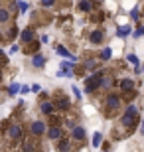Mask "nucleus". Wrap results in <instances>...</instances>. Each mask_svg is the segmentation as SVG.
<instances>
[{"label":"nucleus","mask_w":144,"mask_h":152,"mask_svg":"<svg viewBox=\"0 0 144 152\" xmlns=\"http://www.w3.org/2000/svg\"><path fill=\"white\" fill-rule=\"evenodd\" d=\"M18 91H20V83H12L10 87H8V95H16Z\"/></svg>","instance_id":"25"},{"label":"nucleus","mask_w":144,"mask_h":152,"mask_svg":"<svg viewBox=\"0 0 144 152\" xmlns=\"http://www.w3.org/2000/svg\"><path fill=\"white\" fill-rule=\"evenodd\" d=\"M140 36H144V26H138L134 30V38H140Z\"/></svg>","instance_id":"30"},{"label":"nucleus","mask_w":144,"mask_h":152,"mask_svg":"<svg viewBox=\"0 0 144 152\" xmlns=\"http://www.w3.org/2000/svg\"><path fill=\"white\" fill-rule=\"evenodd\" d=\"M101 142H103V134H101V132H95V134H93V146L95 148L101 146Z\"/></svg>","instance_id":"23"},{"label":"nucleus","mask_w":144,"mask_h":152,"mask_svg":"<svg viewBox=\"0 0 144 152\" xmlns=\"http://www.w3.org/2000/svg\"><path fill=\"white\" fill-rule=\"evenodd\" d=\"M99 59H103V61H107V59H111V50L109 48H105V50L99 53Z\"/></svg>","instance_id":"24"},{"label":"nucleus","mask_w":144,"mask_h":152,"mask_svg":"<svg viewBox=\"0 0 144 152\" xmlns=\"http://www.w3.org/2000/svg\"><path fill=\"white\" fill-rule=\"evenodd\" d=\"M140 111L136 105H128L124 111H122L121 115V121H118V126L115 129V138L116 140H121V138H124V136H128L130 132H132L134 129H136V124H138V118H140Z\"/></svg>","instance_id":"1"},{"label":"nucleus","mask_w":144,"mask_h":152,"mask_svg":"<svg viewBox=\"0 0 144 152\" xmlns=\"http://www.w3.org/2000/svg\"><path fill=\"white\" fill-rule=\"evenodd\" d=\"M30 91H32V93H42V87H39L38 83H34L32 87H30Z\"/></svg>","instance_id":"31"},{"label":"nucleus","mask_w":144,"mask_h":152,"mask_svg":"<svg viewBox=\"0 0 144 152\" xmlns=\"http://www.w3.org/2000/svg\"><path fill=\"white\" fill-rule=\"evenodd\" d=\"M73 67H75V63H73V61H63V63H61V71L57 75H59V77H63V75H65V77H71V75H73Z\"/></svg>","instance_id":"14"},{"label":"nucleus","mask_w":144,"mask_h":152,"mask_svg":"<svg viewBox=\"0 0 144 152\" xmlns=\"http://www.w3.org/2000/svg\"><path fill=\"white\" fill-rule=\"evenodd\" d=\"M56 51H57V53H59L61 57H69V59H73V61H75V57H73L71 53H69V51H67L65 48H63V45H57V48H56Z\"/></svg>","instance_id":"22"},{"label":"nucleus","mask_w":144,"mask_h":152,"mask_svg":"<svg viewBox=\"0 0 144 152\" xmlns=\"http://www.w3.org/2000/svg\"><path fill=\"white\" fill-rule=\"evenodd\" d=\"M32 65H34V67H44V65H45V57L42 56L39 51L32 56Z\"/></svg>","instance_id":"19"},{"label":"nucleus","mask_w":144,"mask_h":152,"mask_svg":"<svg viewBox=\"0 0 144 152\" xmlns=\"http://www.w3.org/2000/svg\"><path fill=\"white\" fill-rule=\"evenodd\" d=\"M0 126L4 129V140L8 148L18 146L24 138V126L16 121H6V123H0Z\"/></svg>","instance_id":"2"},{"label":"nucleus","mask_w":144,"mask_h":152,"mask_svg":"<svg viewBox=\"0 0 144 152\" xmlns=\"http://www.w3.org/2000/svg\"><path fill=\"white\" fill-rule=\"evenodd\" d=\"M38 142H36V136L28 134V136H24L22 142L18 144V148H20V152H38Z\"/></svg>","instance_id":"6"},{"label":"nucleus","mask_w":144,"mask_h":152,"mask_svg":"<svg viewBox=\"0 0 144 152\" xmlns=\"http://www.w3.org/2000/svg\"><path fill=\"white\" fill-rule=\"evenodd\" d=\"M118 87H121V91L124 93V97H128V93H134V89H136V81L130 77H124L118 81Z\"/></svg>","instance_id":"8"},{"label":"nucleus","mask_w":144,"mask_h":152,"mask_svg":"<svg viewBox=\"0 0 144 152\" xmlns=\"http://www.w3.org/2000/svg\"><path fill=\"white\" fill-rule=\"evenodd\" d=\"M103 75H105V71L103 69H99V71H95L91 77L85 81V91H87L89 95H93L95 91L99 93V89H101V81H103Z\"/></svg>","instance_id":"4"},{"label":"nucleus","mask_w":144,"mask_h":152,"mask_svg":"<svg viewBox=\"0 0 144 152\" xmlns=\"http://www.w3.org/2000/svg\"><path fill=\"white\" fill-rule=\"evenodd\" d=\"M28 8H30L28 2H24V0H20V2H18V10H20V12H26Z\"/></svg>","instance_id":"28"},{"label":"nucleus","mask_w":144,"mask_h":152,"mask_svg":"<svg viewBox=\"0 0 144 152\" xmlns=\"http://www.w3.org/2000/svg\"><path fill=\"white\" fill-rule=\"evenodd\" d=\"M56 150L57 152H71V138L61 136L59 140H57V144H56Z\"/></svg>","instance_id":"13"},{"label":"nucleus","mask_w":144,"mask_h":152,"mask_svg":"<svg viewBox=\"0 0 144 152\" xmlns=\"http://www.w3.org/2000/svg\"><path fill=\"white\" fill-rule=\"evenodd\" d=\"M130 18H132V20H136V18H138V8H134V10L130 12Z\"/></svg>","instance_id":"33"},{"label":"nucleus","mask_w":144,"mask_h":152,"mask_svg":"<svg viewBox=\"0 0 144 152\" xmlns=\"http://www.w3.org/2000/svg\"><path fill=\"white\" fill-rule=\"evenodd\" d=\"M39 111H42V115L50 117V115L56 113V105H53V101H50V99H44V101L39 103Z\"/></svg>","instance_id":"11"},{"label":"nucleus","mask_w":144,"mask_h":152,"mask_svg":"<svg viewBox=\"0 0 144 152\" xmlns=\"http://www.w3.org/2000/svg\"><path fill=\"white\" fill-rule=\"evenodd\" d=\"M83 67L87 69V71H97V59H95V57H87L83 61Z\"/></svg>","instance_id":"20"},{"label":"nucleus","mask_w":144,"mask_h":152,"mask_svg":"<svg viewBox=\"0 0 144 152\" xmlns=\"http://www.w3.org/2000/svg\"><path fill=\"white\" fill-rule=\"evenodd\" d=\"M57 0H39V4H42V8H51V6H56Z\"/></svg>","instance_id":"26"},{"label":"nucleus","mask_w":144,"mask_h":152,"mask_svg":"<svg viewBox=\"0 0 144 152\" xmlns=\"http://www.w3.org/2000/svg\"><path fill=\"white\" fill-rule=\"evenodd\" d=\"M73 95L77 97L79 101H81V91H79V87H73Z\"/></svg>","instance_id":"32"},{"label":"nucleus","mask_w":144,"mask_h":152,"mask_svg":"<svg viewBox=\"0 0 144 152\" xmlns=\"http://www.w3.org/2000/svg\"><path fill=\"white\" fill-rule=\"evenodd\" d=\"M140 132H142V134H144V121H142V123H140Z\"/></svg>","instance_id":"36"},{"label":"nucleus","mask_w":144,"mask_h":152,"mask_svg":"<svg viewBox=\"0 0 144 152\" xmlns=\"http://www.w3.org/2000/svg\"><path fill=\"white\" fill-rule=\"evenodd\" d=\"M53 105H56V111H61V113H65V111L71 109V101H69V97H67L65 93H61V91H57V93H56Z\"/></svg>","instance_id":"5"},{"label":"nucleus","mask_w":144,"mask_h":152,"mask_svg":"<svg viewBox=\"0 0 144 152\" xmlns=\"http://www.w3.org/2000/svg\"><path fill=\"white\" fill-rule=\"evenodd\" d=\"M122 109V97L118 93H107L103 103H101V111L107 118H113L116 117V113Z\"/></svg>","instance_id":"3"},{"label":"nucleus","mask_w":144,"mask_h":152,"mask_svg":"<svg viewBox=\"0 0 144 152\" xmlns=\"http://www.w3.org/2000/svg\"><path fill=\"white\" fill-rule=\"evenodd\" d=\"M45 130H48V124H45L44 121H32V124H30V134L36 136V138L44 136Z\"/></svg>","instance_id":"7"},{"label":"nucleus","mask_w":144,"mask_h":152,"mask_svg":"<svg viewBox=\"0 0 144 152\" xmlns=\"http://www.w3.org/2000/svg\"><path fill=\"white\" fill-rule=\"evenodd\" d=\"M0 75H2V73H0Z\"/></svg>","instance_id":"39"},{"label":"nucleus","mask_w":144,"mask_h":152,"mask_svg":"<svg viewBox=\"0 0 144 152\" xmlns=\"http://www.w3.org/2000/svg\"><path fill=\"white\" fill-rule=\"evenodd\" d=\"M45 134H48L50 140H56L57 142L61 136H63V126H61V124H50L48 130H45Z\"/></svg>","instance_id":"9"},{"label":"nucleus","mask_w":144,"mask_h":152,"mask_svg":"<svg viewBox=\"0 0 144 152\" xmlns=\"http://www.w3.org/2000/svg\"><path fill=\"white\" fill-rule=\"evenodd\" d=\"M39 44L42 42H28V44H24V53H28V56H34V53H38L39 51Z\"/></svg>","instance_id":"16"},{"label":"nucleus","mask_w":144,"mask_h":152,"mask_svg":"<svg viewBox=\"0 0 144 152\" xmlns=\"http://www.w3.org/2000/svg\"><path fill=\"white\" fill-rule=\"evenodd\" d=\"M18 51H20V48H18V45H12V48H10V53H18Z\"/></svg>","instance_id":"34"},{"label":"nucleus","mask_w":144,"mask_h":152,"mask_svg":"<svg viewBox=\"0 0 144 152\" xmlns=\"http://www.w3.org/2000/svg\"><path fill=\"white\" fill-rule=\"evenodd\" d=\"M103 39H105V32H103L101 28L93 30V32L89 34V42H91V44H95V45H101V44H103Z\"/></svg>","instance_id":"12"},{"label":"nucleus","mask_w":144,"mask_h":152,"mask_svg":"<svg viewBox=\"0 0 144 152\" xmlns=\"http://www.w3.org/2000/svg\"><path fill=\"white\" fill-rule=\"evenodd\" d=\"M126 59H128L130 63H132V65H138V57L134 56V53H130V56H126Z\"/></svg>","instance_id":"29"},{"label":"nucleus","mask_w":144,"mask_h":152,"mask_svg":"<svg viewBox=\"0 0 144 152\" xmlns=\"http://www.w3.org/2000/svg\"><path fill=\"white\" fill-rule=\"evenodd\" d=\"M10 18H12V12L8 8H4V6H0V26H6L10 22Z\"/></svg>","instance_id":"18"},{"label":"nucleus","mask_w":144,"mask_h":152,"mask_svg":"<svg viewBox=\"0 0 144 152\" xmlns=\"http://www.w3.org/2000/svg\"><path fill=\"white\" fill-rule=\"evenodd\" d=\"M0 71H2V63H0Z\"/></svg>","instance_id":"37"},{"label":"nucleus","mask_w":144,"mask_h":152,"mask_svg":"<svg viewBox=\"0 0 144 152\" xmlns=\"http://www.w3.org/2000/svg\"><path fill=\"white\" fill-rule=\"evenodd\" d=\"M91 22H103V12H97V14H93V16H91Z\"/></svg>","instance_id":"27"},{"label":"nucleus","mask_w":144,"mask_h":152,"mask_svg":"<svg viewBox=\"0 0 144 152\" xmlns=\"http://www.w3.org/2000/svg\"><path fill=\"white\" fill-rule=\"evenodd\" d=\"M130 32H132L130 26H118V28H116V36H118V38H126Z\"/></svg>","instance_id":"21"},{"label":"nucleus","mask_w":144,"mask_h":152,"mask_svg":"<svg viewBox=\"0 0 144 152\" xmlns=\"http://www.w3.org/2000/svg\"><path fill=\"white\" fill-rule=\"evenodd\" d=\"M39 42H42V44H48V42H50V38H48V36H42V38H39Z\"/></svg>","instance_id":"35"},{"label":"nucleus","mask_w":144,"mask_h":152,"mask_svg":"<svg viewBox=\"0 0 144 152\" xmlns=\"http://www.w3.org/2000/svg\"><path fill=\"white\" fill-rule=\"evenodd\" d=\"M20 39H22V44H28V42H34L36 39V30L30 26V28L22 30V36H20Z\"/></svg>","instance_id":"15"},{"label":"nucleus","mask_w":144,"mask_h":152,"mask_svg":"<svg viewBox=\"0 0 144 152\" xmlns=\"http://www.w3.org/2000/svg\"><path fill=\"white\" fill-rule=\"evenodd\" d=\"M93 8H95L93 0H79V4H77V10L79 12H91Z\"/></svg>","instance_id":"17"},{"label":"nucleus","mask_w":144,"mask_h":152,"mask_svg":"<svg viewBox=\"0 0 144 152\" xmlns=\"http://www.w3.org/2000/svg\"><path fill=\"white\" fill-rule=\"evenodd\" d=\"M87 138V130H85V126H73L71 129V140H75L77 144H83V140Z\"/></svg>","instance_id":"10"},{"label":"nucleus","mask_w":144,"mask_h":152,"mask_svg":"<svg viewBox=\"0 0 144 152\" xmlns=\"http://www.w3.org/2000/svg\"><path fill=\"white\" fill-rule=\"evenodd\" d=\"M107 152H109V150H107Z\"/></svg>","instance_id":"38"}]
</instances>
